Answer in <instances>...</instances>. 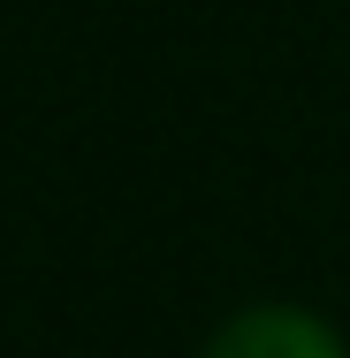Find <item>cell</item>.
Returning <instances> with one entry per match:
<instances>
[{
	"mask_svg": "<svg viewBox=\"0 0 350 358\" xmlns=\"http://www.w3.org/2000/svg\"><path fill=\"white\" fill-rule=\"evenodd\" d=\"M198 358H343V343H335L312 313H297V305H251V313H236Z\"/></svg>",
	"mask_w": 350,
	"mask_h": 358,
	"instance_id": "6da1fadb",
	"label": "cell"
}]
</instances>
